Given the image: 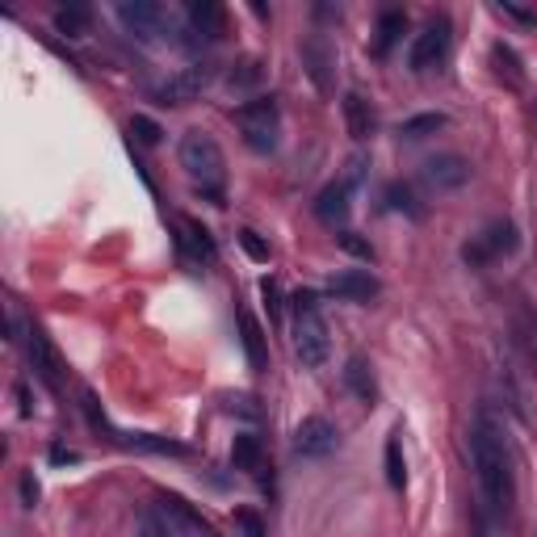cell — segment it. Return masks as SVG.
<instances>
[{
  "label": "cell",
  "instance_id": "6da1fadb",
  "mask_svg": "<svg viewBox=\"0 0 537 537\" xmlns=\"http://www.w3.org/2000/svg\"><path fill=\"white\" fill-rule=\"evenodd\" d=\"M470 462H475L478 492H483L487 512H492L495 521H504L508 512H512V504H517V475H512L508 441L492 416H478L475 429H470Z\"/></svg>",
  "mask_w": 537,
  "mask_h": 537
},
{
  "label": "cell",
  "instance_id": "7a4b0ae2",
  "mask_svg": "<svg viewBox=\"0 0 537 537\" xmlns=\"http://www.w3.org/2000/svg\"><path fill=\"white\" fill-rule=\"evenodd\" d=\"M180 168L202 185V194L223 206V180H227V160H223V148L214 143V134L206 131H189L180 139Z\"/></svg>",
  "mask_w": 537,
  "mask_h": 537
},
{
  "label": "cell",
  "instance_id": "3957f363",
  "mask_svg": "<svg viewBox=\"0 0 537 537\" xmlns=\"http://www.w3.org/2000/svg\"><path fill=\"white\" fill-rule=\"evenodd\" d=\"M294 353H299V361L307 370H319L332 357L328 319L319 315V299H315L311 290L294 294Z\"/></svg>",
  "mask_w": 537,
  "mask_h": 537
},
{
  "label": "cell",
  "instance_id": "277c9868",
  "mask_svg": "<svg viewBox=\"0 0 537 537\" xmlns=\"http://www.w3.org/2000/svg\"><path fill=\"white\" fill-rule=\"evenodd\" d=\"M236 126L252 151H273L277 148V131H282L277 97H252V101H244L236 109Z\"/></svg>",
  "mask_w": 537,
  "mask_h": 537
},
{
  "label": "cell",
  "instance_id": "5b68a950",
  "mask_svg": "<svg viewBox=\"0 0 537 537\" xmlns=\"http://www.w3.org/2000/svg\"><path fill=\"white\" fill-rule=\"evenodd\" d=\"M517 244H521L517 227L508 223V219H495V223H487L462 248V260L470 268H483V265H492V260H500V256H512V252H517Z\"/></svg>",
  "mask_w": 537,
  "mask_h": 537
},
{
  "label": "cell",
  "instance_id": "8992f818",
  "mask_svg": "<svg viewBox=\"0 0 537 537\" xmlns=\"http://www.w3.org/2000/svg\"><path fill=\"white\" fill-rule=\"evenodd\" d=\"M449 43H453V26H449V17H437V21H429V26L416 34L412 55H407L412 72H429V68H437V63L449 55Z\"/></svg>",
  "mask_w": 537,
  "mask_h": 537
},
{
  "label": "cell",
  "instance_id": "52a82bcc",
  "mask_svg": "<svg viewBox=\"0 0 537 537\" xmlns=\"http://www.w3.org/2000/svg\"><path fill=\"white\" fill-rule=\"evenodd\" d=\"M420 180L437 189V194H453V189H462L466 180H470V160L458 156V151H441V156H429L424 164H420Z\"/></svg>",
  "mask_w": 537,
  "mask_h": 537
},
{
  "label": "cell",
  "instance_id": "ba28073f",
  "mask_svg": "<svg viewBox=\"0 0 537 537\" xmlns=\"http://www.w3.org/2000/svg\"><path fill=\"white\" fill-rule=\"evenodd\" d=\"M118 21L139 38V43H156L168 26V13H164V4H156V0H122Z\"/></svg>",
  "mask_w": 537,
  "mask_h": 537
},
{
  "label": "cell",
  "instance_id": "9c48e42d",
  "mask_svg": "<svg viewBox=\"0 0 537 537\" xmlns=\"http://www.w3.org/2000/svg\"><path fill=\"white\" fill-rule=\"evenodd\" d=\"M210 80H214V68H210V63H194V68H185V72L172 76L168 84H160L156 101L160 105H194L197 97L210 89Z\"/></svg>",
  "mask_w": 537,
  "mask_h": 537
},
{
  "label": "cell",
  "instance_id": "30bf717a",
  "mask_svg": "<svg viewBox=\"0 0 537 537\" xmlns=\"http://www.w3.org/2000/svg\"><path fill=\"white\" fill-rule=\"evenodd\" d=\"M336 445H341V429L328 416H307L294 429V449L302 458H328V453H336Z\"/></svg>",
  "mask_w": 537,
  "mask_h": 537
},
{
  "label": "cell",
  "instance_id": "8fae6325",
  "mask_svg": "<svg viewBox=\"0 0 537 537\" xmlns=\"http://www.w3.org/2000/svg\"><path fill=\"white\" fill-rule=\"evenodd\" d=\"M302 68L315 80V89L328 97L332 92V68H336V46L328 34H307L302 38Z\"/></svg>",
  "mask_w": 537,
  "mask_h": 537
},
{
  "label": "cell",
  "instance_id": "7c38bea8",
  "mask_svg": "<svg viewBox=\"0 0 537 537\" xmlns=\"http://www.w3.org/2000/svg\"><path fill=\"white\" fill-rule=\"evenodd\" d=\"M160 512H164L168 525H172L180 537H219L214 525H210L189 500H180V495H172V492H160Z\"/></svg>",
  "mask_w": 537,
  "mask_h": 537
},
{
  "label": "cell",
  "instance_id": "4fadbf2b",
  "mask_svg": "<svg viewBox=\"0 0 537 537\" xmlns=\"http://www.w3.org/2000/svg\"><path fill=\"white\" fill-rule=\"evenodd\" d=\"M26 353H30L34 373H38V378H43L51 390H60V387H63L60 353H55V344L46 341V332L38 328V324H30V332H26Z\"/></svg>",
  "mask_w": 537,
  "mask_h": 537
},
{
  "label": "cell",
  "instance_id": "5bb4252c",
  "mask_svg": "<svg viewBox=\"0 0 537 537\" xmlns=\"http://www.w3.org/2000/svg\"><path fill=\"white\" fill-rule=\"evenodd\" d=\"M185 21H189L194 43H219V38L227 34V9L219 4V0H189Z\"/></svg>",
  "mask_w": 537,
  "mask_h": 537
},
{
  "label": "cell",
  "instance_id": "9a60e30c",
  "mask_svg": "<svg viewBox=\"0 0 537 537\" xmlns=\"http://www.w3.org/2000/svg\"><path fill=\"white\" fill-rule=\"evenodd\" d=\"M105 437L114 441V445L122 449H134V453H160V458H185L189 453V445H180V441H172V437H160V433H122V429H105Z\"/></svg>",
  "mask_w": 537,
  "mask_h": 537
},
{
  "label": "cell",
  "instance_id": "2e32d148",
  "mask_svg": "<svg viewBox=\"0 0 537 537\" xmlns=\"http://www.w3.org/2000/svg\"><path fill=\"white\" fill-rule=\"evenodd\" d=\"M328 290L344 302H373L382 294V282L373 277L370 268H344V273H336L328 282Z\"/></svg>",
  "mask_w": 537,
  "mask_h": 537
},
{
  "label": "cell",
  "instance_id": "e0dca14e",
  "mask_svg": "<svg viewBox=\"0 0 537 537\" xmlns=\"http://www.w3.org/2000/svg\"><path fill=\"white\" fill-rule=\"evenodd\" d=\"M353 180H332L324 194L315 197V214H319V223H328V227H344L349 223V210H353Z\"/></svg>",
  "mask_w": 537,
  "mask_h": 537
},
{
  "label": "cell",
  "instance_id": "ac0fdd59",
  "mask_svg": "<svg viewBox=\"0 0 537 537\" xmlns=\"http://www.w3.org/2000/svg\"><path fill=\"white\" fill-rule=\"evenodd\" d=\"M239 344H244V357L252 365L256 373L268 370V341H265V328L256 324L248 311H239Z\"/></svg>",
  "mask_w": 537,
  "mask_h": 537
},
{
  "label": "cell",
  "instance_id": "d6986e66",
  "mask_svg": "<svg viewBox=\"0 0 537 537\" xmlns=\"http://www.w3.org/2000/svg\"><path fill=\"white\" fill-rule=\"evenodd\" d=\"M341 109H344V126H349V134H353V139H370L373 126H378V114H373V105L365 101L361 92H344Z\"/></svg>",
  "mask_w": 537,
  "mask_h": 537
},
{
  "label": "cell",
  "instance_id": "ffe728a7",
  "mask_svg": "<svg viewBox=\"0 0 537 537\" xmlns=\"http://www.w3.org/2000/svg\"><path fill=\"white\" fill-rule=\"evenodd\" d=\"M231 466L244 470V475H260V470H265V445H260V437L239 433L236 441H231Z\"/></svg>",
  "mask_w": 537,
  "mask_h": 537
},
{
  "label": "cell",
  "instance_id": "44dd1931",
  "mask_svg": "<svg viewBox=\"0 0 537 537\" xmlns=\"http://www.w3.org/2000/svg\"><path fill=\"white\" fill-rule=\"evenodd\" d=\"M344 387L353 390L365 407H373V399H378V387H373V373H370V361L365 357H349V365H344Z\"/></svg>",
  "mask_w": 537,
  "mask_h": 537
},
{
  "label": "cell",
  "instance_id": "7402d4cb",
  "mask_svg": "<svg viewBox=\"0 0 537 537\" xmlns=\"http://www.w3.org/2000/svg\"><path fill=\"white\" fill-rule=\"evenodd\" d=\"M403 30H407V13L403 9H387V13L378 17V38H373V55L382 60V55H390V46L403 38Z\"/></svg>",
  "mask_w": 537,
  "mask_h": 537
},
{
  "label": "cell",
  "instance_id": "603a6c76",
  "mask_svg": "<svg viewBox=\"0 0 537 537\" xmlns=\"http://www.w3.org/2000/svg\"><path fill=\"white\" fill-rule=\"evenodd\" d=\"M55 30H60L63 38H84V34L92 30L89 4H63V9H55Z\"/></svg>",
  "mask_w": 537,
  "mask_h": 537
},
{
  "label": "cell",
  "instance_id": "cb8c5ba5",
  "mask_svg": "<svg viewBox=\"0 0 537 537\" xmlns=\"http://www.w3.org/2000/svg\"><path fill=\"white\" fill-rule=\"evenodd\" d=\"M260 80H265V60L248 55V60H239L236 68L227 72V89H231V92H252Z\"/></svg>",
  "mask_w": 537,
  "mask_h": 537
},
{
  "label": "cell",
  "instance_id": "d4e9b609",
  "mask_svg": "<svg viewBox=\"0 0 537 537\" xmlns=\"http://www.w3.org/2000/svg\"><path fill=\"white\" fill-rule=\"evenodd\" d=\"M180 231H185V236H180V252H189V248H194L197 260H214V239H210V231L197 223V219H185Z\"/></svg>",
  "mask_w": 537,
  "mask_h": 537
},
{
  "label": "cell",
  "instance_id": "484cf974",
  "mask_svg": "<svg viewBox=\"0 0 537 537\" xmlns=\"http://www.w3.org/2000/svg\"><path fill=\"white\" fill-rule=\"evenodd\" d=\"M492 60H495V72H500V80H508V84H521L525 72H521V60H517V51L504 43L492 46Z\"/></svg>",
  "mask_w": 537,
  "mask_h": 537
},
{
  "label": "cell",
  "instance_id": "4316f807",
  "mask_svg": "<svg viewBox=\"0 0 537 537\" xmlns=\"http://www.w3.org/2000/svg\"><path fill=\"white\" fill-rule=\"evenodd\" d=\"M445 126V114H416V118H407L399 126L403 139H424V134H437Z\"/></svg>",
  "mask_w": 537,
  "mask_h": 537
},
{
  "label": "cell",
  "instance_id": "83f0119b",
  "mask_svg": "<svg viewBox=\"0 0 537 537\" xmlns=\"http://www.w3.org/2000/svg\"><path fill=\"white\" fill-rule=\"evenodd\" d=\"M387 483L395 487V492H403V483H407V466H403L399 437H390V441H387Z\"/></svg>",
  "mask_w": 537,
  "mask_h": 537
},
{
  "label": "cell",
  "instance_id": "f1b7e54d",
  "mask_svg": "<svg viewBox=\"0 0 537 537\" xmlns=\"http://www.w3.org/2000/svg\"><path fill=\"white\" fill-rule=\"evenodd\" d=\"M139 525H143V537H180L172 525H168V517L160 512V508H148L143 517H139Z\"/></svg>",
  "mask_w": 537,
  "mask_h": 537
},
{
  "label": "cell",
  "instance_id": "f546056e",
  "mask_svg": "<svg viewBox=\"0 0 537 537\" xmlns=\"http://www.w3.org/2000/svg\"><path fill=\"white\" fill-rule=\"evenodd\" d=\"M131 134L143 143V148H160V139H164V131H160V122L143 118V114H134L131 118Z\"/></svg>",
  "mask_w": 537,
  "mask_h": 537
},
{
  "label": "cell",
  "instance_id": "4dcf8cb0",
  "mask_svg": "<svg viewBox=\"0 0 537 537\" xmlns=\"http://www.w3.org/2000/svg\"><path fill=\"white\" fill-rule=\"evenodd\" d=\"M387 206L390 210H407L412 219H420V206H416V197H412L407 185H387Z\"/></svg>",
  "mask_w": 537,
  "mask_h": 537
},
{
  "label": "cell",
  "instance_id": "1f68e13d",
  "mask_svg": "<svg viewBox=\"0 0 537 537\" xmlns=\"http://www.w3.org/2000/svg\"><path fill=\"white\" fill-rule=\"evenodd\" d=\"M236 529L239 537H265V521L256 517L252 508H236Z\"/></svg>",
  "mask_w": 537,
  "mask_h": 537
},
{
  "label": "cell",
  "instance_id": "d6a6232c",
  "mask_svg": "<svg viewBox=\"0 0 537 537\" xmlns=\"http://www.w3.org/2000/svg\"><path fill=\"white\" fill-rule=\"evenodd\" d=\"M239 244H244V252L252 256V260H260V265L268 260V244L256 236V231H248V227H244V231H239Z\"/></svg>",
  "mask_w": 537,
  "mask_h": 537
},
{
  "label": "cell",
  "instance_id": "836d02e7",
  "mask_svg": "<svg viewBox=\"0 0 537 537\" xmlns=\"http://www.w3.org/2000/svg\"><path fill=\"white\" fill-rule=\"evenodd\" d=\"M260 294H265L268 319L277 324V319H282V290H277V282H273V277H265V282H260Z\"/></svg>",
  "mask_w": 537,
  "mask_h": 537
},
{
  "label": "cell",
  "instance_id": "e575fe53",
  "mask_svg": "<svg viewBox=\"0 0 537 537\" xmlns=\"http://www.w3.org/2000/svg\"><path fill=\"white\" fill-rule=\"evenodd\" d=\"M336 244H341L344 252L361 256V260H373V248H370V244H365V239H357V236H353V231H341V236H336Z\"/></svg>",
  "mask_w": 537,
  "mask_h": 537
},
{
  "label": "cell",
  "instance_id": "d590c367",
  "mask_svg": "<svg viewBox=\"0 0 537 537\" xmlns=\"http://www.w3.org/2000/svg\"><path fill=\"white\" fill-rule=\"evenodd\" d=\"M21 504L26 508L38 504V478H34V470H21Z\"/></svg>",
  "mask_w": 537,
  "mask_h": 537
},
{
  "label": "cell",
  "instance_id": "8d00e7d4",
  "mask_svg": "<svg viewBox=\"0 0 537 537\" xmlns=\"http://www.w3.org/2000/svg\"><path fill=\"white\" fill-rule=\"evenodd\" d=\"M500 9H504V13H512L517 21H525V26H537V13H529V9H521V4H512V0H504Z\"/></svg>",
  "mask_w": 537,
  "mask_h": 537
},
{
  "label": "cell",
  "instance_id": "74e56055",
  "mask_svg": "<svg viewBox=\"0 0 537 537\" xmlns=\"http://www.w3.org/2000/svg\"><path fill=\"white\" fill-rule=\"evenodd\" d=\"M227 403H231V412H244V416H256V412H260V407H252L256 399H248V395H231Z\"/></svg>",
  "mask_w": 537,
  "mask_h": 537
},
{
  "label": "cell",
  "instance_id": "f35d334b",
  "mask_svg": "<svg viewBox=\"0 0 537 537\" xmlns=\"http://www.w3.org/2000/svg\"><path fill=\"white\" fill-rule=\"evenodd\" d=\"M76 458H80L76 449H63V445H55V449H51V462H55V466H63V462H76Z\"/></svg>",
  "mask_w": 537,
  "mask_h": 537
}]
</instances>
